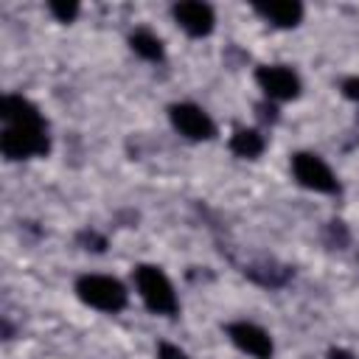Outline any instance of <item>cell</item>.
<instances>
[{"label":"cell","instance_id":"1","mask_svg":"<svg viewBox=\"0 0 359 359\" xmlns=\"http://www.w3.org/2000/svg\"><path fill=\"white\" fill-rule=\"evenodd\" d=\"M135 286H137V294H140V300L146 303L149 311L165 314V317L177 314L180 300L174 294L171 280L165 278V272L160 266H154V264H137L135 266Z\"/></svg>","mask_w":359,"mask_h":359},{"label":"cell","instance_id":"2","mask_svg":"<svg viewBox=\"0 0 359 359\" xmlns=\"http://www.w3.org/2000/svg\"><path fill=\"white\" fill-rule=\"evenodd\" d=\"M50 149L48 126L45 123H22V126H6L0 135V151L6 160H25V157H42Z\"/></svg>","mask_w":359,"mask_h":359},{"label":"cell","instance_id":"3","mask_svg":"<svg viewBox=\"0 0 359 359\" xmlns=\"http://www.w3.org/2000/svg\"><path fill=\"white\" fill-rule=\"evenodd\" d=\"M76 294L81 303L107 314L126 309V289L118 278H109V275H81L76 280Z\"/></svg>","mask_w":359,"mask_h":359},{"label":"cell","instance_id":"4","mask_svg":"<svg viewBox=\"0 0 359 359\" xmlns=\"http://www.w3.org/2000/svg\"><path fill=\"white\" fill-rule=\"evenodd\" d=\"M292 174L309 191H317V194H339L337 174L314 151H297V154H292Z\"/></svg>","mask_w":359,"mask_h":359},{"label":"cell","instance_id":"5","mask_svg":"<svg viewBox=\"0 0 359 359\" xmlns=\"http://www.w3.org/2000/svg\"><path fill=\"white\" fill-rule=\"evenodd\" d=\"M168 118H171V126L188 140H210L216 135V123L210 121V115L202 107L191 104V101L171 104Z\"/></svg>","mask_w":359,"mask_h":359},{"label":"cell","instance_id":"6","mask_svg":"<svg viewBox=\"0 0 359 359\" xmlns=\"http://www.w3.org/2000/svg\"><path fill=\"white\" fill-rule=\"evenodd\" d=\"M255 81L272 101H292L300 95V79L286 65H261L255 67Z\"/></svg>","mask_w":359,"mask_h":359},{"label":"cell","instance_id":"7","mask_svg":"<svg viewBox=\"0 0 359 359\" xmlns=\"http://www.w3.org/2000/svg\"><path fill=\"white\" fill-rule=\"evenodd\" d=\"M227 337H230V342H233L238 351L250 353L252 359H272V353H275L272 337H269L261 325H255V323H247V320L230 323V325H227Z\"/></svg>","mask_w":359,"mask_h":359},{"label":"cell","instance_id":"8","mask_svg":"<svg viewBox=\"0 0 359 359\" xmlns=\"http://www.w3.org/2000/svg\"><path fill=\"white\" fill-rule=\"evenodd\" d=\"M177 25L188 34V36H208L216 25V14L208 3H199V0H185V3H177L171 8Z\"/></svg>","mask_w":359,"mask_h":359},{"label":"cell","instance_id":"9","mask_svg":"<svg viewBox=\"0 0 359 359\" xmlns=\"http://www.w3.org/2000/svg\"><path fill=\"white\" fill-rule=\"evenodd\" d=\"M255 11L269 20L278 28H294L303 20V6L297 0H269V3H255Z\"/></svg>","mask_w":359,"mask_h":359},{"label":"cell","instance_id":"10","mask_svg":"<svg viewBox=\"0 0 359 359\" xmlns=\"http://www.w3.org/2000/svg\"><path fill=\"white\" fill-rule=\"evenodd\" d=\"M0 118L6 121V126H22V123H45V118L39 115V109L22 98V95H3L0 101Z\"/></svg>","mask_w":359,"mask_h":359},{"label":"cell","instance_id":"11","mask_svg":"<svg viewBox=\"0 0 359 359\" xmlns=\"http://www.w3.org/2000/svg\"><path fill=\"white\" fill-rule=\"evenodd\" d=\"M244 275H247L250 280L261 283V286L275 289V286H283V283L292 278V269H289V266H280V264H275V261H258V264H247V266H244Z\"/></svg>","mask_w":359,"mask_h":359},{"label":"cell","instance_id":"12","mask_svg":"<svg viewBox=\"0 0 359 359\" xmlns=\"http://www.w3.org/2000/svg\"><path fill=\"white\" fill-rule=\"evenodd\" d=\"M264 135L255 132V129H236L233 137H230V151L236 157H244V160H255L261 151H264Z\"/></svg>","mask_w":359,"mask_h":359},{"label":"cell","instance_id":"13","mask_svg":"<svg viewBox=\"0 0 359 359\" xmlns=\"http://www.w3.org/2000/svg\"><path fill=\"white\" fill-rule=\"evenodd\" d=\"M129 48L140 56V59H149V62H160L163 59V42L157 34H151L149 28H137L132 31L129 36Z\"/></svg>","mask_w":359,"mask_h":359},{"label":"cell","instance_id":"14","mask_svg":"<svg viewBox=\"0 0 359 359\" xmlns=\"http://www.w3.org/2000/svg\"><path fill=\"white\" fill-rule=\"evenodd\" d=\"M48 11H50L59 22H73L76 14H79V3H73V0H50V3H48Z\"/></svg>","mask_w":359,"mask_h":359},{"label":"cell","instance_id":"15","mask_svg":"<svg viewBox=\"0 0 359 359\" xmlns=\"http://www.w3.org/2000/svg\"><path fill=\"white\" fill-rule=\"evenodd\" d=\"M325 238H328L331 247H348V241H351L348 227L342 222H328L325 224Z\"/></svg>","mask_w":359,"mask_h":359},{"label":"cell","instance_id":"16","mask_svg":"<svg viewBox=\"0 0 359 359\" xmlns=\"http://www.w3.org/2000/svg\"><path fill=\"white\" fill-rule=\"evenodd\" d=\"M79 244H81L84 250H93V252H104V250H107V238L98 236L95 230H81V233H79Z\"/></svg>","mask_w":359,"mask_h":359},{"label":"cell","instance_id":"17","mask_svg":"<svg viewBox=\"0 0 359 359\" xmlns=\"http://www.w3.org/2000/svg\"><path fill=\"white\" fill-rule=\"evenodd\" d=\"M157 359H191L182 348H177V345H171V342H163L160 348H157Z\"/></svg>","mask_w":359,"mask_h":359},{"label":"cell","instance_id":"18","mask_svg":"<svg viewBox=\"0 0 359 359\" xmlns=\"http://www.w3.org/2000/svg\"><path fill=\"white\" fill-rule=\"evenodd\" d=\"M339 90H342V95H345L348 101H356V104H359V76H351V79H345Z\"/></svg>","mask_w":359,"mask_h":359},{"label":"cell","instance_id":"19","mask_svg":"<svg viewBox=\"0 0 359 359\" xmlns=\"http://www.w3.org/2000/svg\"><path fill=\"white\" fill-rule=\"evenodd\" d=\"M258 118L261 121H278V109H275V104H258Z\"/></svg>","mask_w":359,"mask_h":359},{"label":"cell","instance_id":"20","mask_svg":"<svg viewBox=\"0 0 359 359\" xmlns=\"http://www.w3.org/2000/svg\"><path fill=\"white\" fill-rule=\"evenodd\" d=\"M328 359H356L351 351H345V348H331L328 351Z\"/></svg>","mask_w":359,"mask_h":359}]
</instances>
